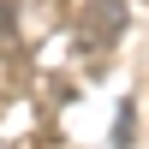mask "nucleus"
<instances>
[{
  "label": "nucleus",
  "instance_id": "3",
  "mask_svg": "<svg viewBox=\"0 0 149 149\" xmlns=\"http://www.w3.org/2000/svg\"><path fill=\"white\" fill-rule=\"evenodd\" d=\"M131 125H137V113H131V102L119 107V137H113V149H131Z\"/></svg>",
  "mask_w": 149,
  "mask_h": 149
},
{
  "label": "nucleus",
  "instance_id": "2",
  "mask_svg": "<svg viewBox=\"0 0 149 149\" xmlns=\"http://www.w3.org/2000/svg\"><path fill=\"white\" fill-rule=\"evenodd\" d=\"M18 48V12H12V0H0V54H12Z\"/></svg>",
  "mask_w": 149,
  "mask_h": 149
},
{
  "label": "nucleus",
  "instance_id": "1",
  "mask_svg": "<svg viewBox=\"0 0 149 149\" xmlns=\"http://www.w3.org/2000/svg\"><path fill=\"white\" fill-rule=\"evenodd\" d=\"M78 36L90 54H102V48H113L119 36H125V0H90L78 18Z\"/></svg>",
  "mask_w": 149,
  "mask_h": 149
}]
</instances>
